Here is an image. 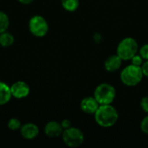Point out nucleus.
Listing matches in <instances>:
<instances>
[{
	"instance_id": "obj_6",
	"label": "nucleus",
	"mask_w": 148,
	"mask_h": 148,
	"mask_svg": "<svg viewBox=\"0 0 148 148\" xmlns=\"http://www.w3.org/2000/svg\"><path fill=\"white\" fill-rule=\"evenodd\" d=\"M49 23L47 20L40 16H33L29 21V30L36 37H43L49 32Z\"/></svg>"
},
{
	"instance_id": "obj_20",
	"label": "nucleus",
	"mask_w": 148,
	"mask_h": 148,
	"mask_svg": "<svg viewBox=\"0 0 148 148\" xmlns=\"http://www.w3.org/2000/svg\"><path fill=\"white\" fill-rule=\"evenodd\" d=\"M140 108L145 113L148 114V96H145V97H143L141 99V101H140Z\"/></svg>"
},
{
	"instance_id": "obj_8",
	"label": "nucleus",
	"mask_w": 148,
	"mask_h": 148,
	"mask_svg": "<svg viewBox=\"0 0 148 148\" xmlns=\"http://www.w3.org/2000/svg\"><path fill=\"white\" fill-rule=\"evenodd\" d=\"M100 107V104L96 101V99L94 96H88L82 100L80 103L81 110L86 114H95L98 108Z\"/></svg>"
},
{
	"instance_id": "obj_1",
	"label": "nucleus",
	"mask_w": 148,
	"mask_h": 148,
	"mask_svg": "<svg viewBox=\"0 0 148 148\" xmlns=\"http://www.w3.org/2000/svg\"><path fill=\"white\" fill-rule=\"evenodd\" d=\"M94 116L95 122L100 127L108 128L115 125L119 119V113L111 104L100 105Z\"/></svg>"
},
{
	"instance_id": "obj_23",
	"label": "nucleus",
	"mask_w": 148,
	"mask_h": 148,
	"mask_svg": "<svg viewBox=\"0 0 148 148\" xmlns=\"http://www.w3.org/2000/svg\"><path fill=\"white\" fill-rule=\"evenodd\" d=\"M22 4H29L34 2V0H17Z\"/></svg>"
},
{
	"instance_id": "obj_10",
	"label": "nucleus",
	"mask_w": 148,
	"mask_h": 148,
	"mask_svg": "<svg viewBox=\"0 0 148 148\" xmlns=\"http://www.w3.org/2000/svg\"><path fill=\"white\" fill-rule=\"evenodd\" d=\"M20 134L25 140H34L39 134V127L34 123L23 124L20 128Z\"/></svg>"
},
{
	"instance_id": "obj_4",
	"label": "nucleus",
	"mask_w": 148,
	"mask_h": 148,
	"mask_svg": "<svg viewBox=\"0 0 148 148\" xmlns=\"http://www.w3.org/2000/svg\"><path fill=\"white\" fill-rule=\"evenodd\" d=\"M94 97L100 105L112 104L116 97V89L109 83H101L95 89Z\"/></svg>"
},
{
	"instance_id": "obj_18",
	"label": "nucleus",
	"mask_w": 148,
	"mask_h": 148,
	"mask_svg": "<svg viewBox=\"0 0 148 148\" xmlns=\"http://www.w3.org/2000/svg\"><path fill=\"white\" fill-rule=\"evenodd\" d=\"M143 60H144V59L140 56V54H136V55L131 59L132 64H134V65H135V66H140V67H141V65L143 64Z\"/></svg>"
},
{
	"instance_id": "obj_19",
	"label": "nucleus",
	"mask_w": 148,
	"mask_h": 148,
	"mask_svg": "<svg viewBox=\"0 0 148 148\" xmlns=\"http://www.w3.org/2000/svg\"><path fill=\"white\" fill-rule=\"evenodd\" d=\"M140 129L141 131L145 134L148 135V114L146 117L143 118V120L141 121V123H140Z\"/></svg>"
},
{
	"instance_id": "obj_17",
	"label": "nucleus",
	"mask_w": 148,
	"mask_h": 148,
	"mask_svg": "<svg viewBox=\"0 0 148 148\" xmlns=\"http://www.w3.org/2000/svg\"><path fill=\"white\" fill-rule=\"evenodd\" d=\"M139 54L140 55V56L147 61L148 60V43L147 44H144L143 46H141V48L139 49Z\"/></svg>"
},
{
	"instance_id": "obj_9",
	"label": "nucleus",
	"mask_w": 148,
	"mask_h": 148,
	"mask_svg": "<svg viewBox=\"0 0 148 148\" xmlns=\"http://www.w3.org/2000/svg\"><path fill=\"white\" fill-rule=\"evenodd\" d=\"M63 130L64 129L62 128L61 122L51 121L45 125L44 134H46V136L49 138H58L62 136Z\"/></svg>"
},
{
	"instance_id": "obj_5",
	"label": "nucleus",
	"mask_w": 148,
	"mask_h": 148,
	"mask_svg": "<svg viewBox=\"0 0 148 148\" xmlns=\"http://www.w3.org/2000/svg\"><path fill=\"white\" fill-rule=\"evenodd\" d=\"M62 139L63 143L71 148H75L81 147L85 140V136L83 132L74 127H70L67 129L63 130L62 134Z\"/></svg>"
},
{
	"instance_id": "obj_15",
	"label": "nucleus",
	"mask_w": 148,
	"mask_h": 148,
	"mask_svg": "<svg viewBox=\"0 0 148 148\" xmlns=\"http://www.w3.org/2000/svg\"><path fill=\"white\" fill-rule=\"evenodd\" d=\"M9 26H10V19L8 15L5 12L0 10V34L4 31H7Z\"/></svg>"
},
{
	"instance_id": "obj_7",
	"label": "nucleus",
	"mask_w": 148,
	"mask_h": 148,
	"mask_svg": "<svg viewBox=\"0 0 148 148\" xmlns=\"http://www.w3.org/2000/svg\"><path fill=\"white\" fill-rule=\"evenodd\" d=\"M12 97L16 99L26 98L30 93V88L28 83L23 81H17L10 86Z\"/></svg>"
},
{
	"instance_id": "obj_21",
	"label": "nucleus",
	"mask_w": 148,
	"mask_h": 148,
	"mask_svg": "<svg viewBox=\"0 0 148 148\" xmlns=\"http://www.w3.org/2000/svg\"><path fill=\"white\" fill-rule=\"evenodd\" d=\"M141 69H142L143 75L148 78V60L143 62V64L141 65Z\"/></svg>"
},
{
	"instance_id": "obj_11",
	"label": "nucleus",
	"mask_w": 148,
	"mask_h": 148,
	"mask_svg": "<svg viewBox=\"0 0 148 148\" xmlns=\"http://www.w3.org/2000/svg\"><path fill=\"white\" fill-rule=\"evenodd\" d=\"M121 64H122V59L116 54V55L110 56L105 61L104 68L107 71L112 73L120 69V68L121 67Z\"/></svg>"
},
{
	"instance_id": "obj_12",
	"label": "nucleus",
	"mask_w": 148,
	"mask_h": 148,
	"mask_svg": "<svg viewBox=\"0 0 148 148\" xmlns=\"http://www.w3.org/2000/svg\"><path fill=\"white\" fill-rule=\"evenodd\" d=\"M12 98L10 86L3 82H0V106L7 104Z\"/></svg>"
},
{
	"instance_id": "obj_22",
	"label": "nucleus",
	"mask_w": 148,
	"mask_h": 148,
	"mask_svg": "<svg viewBox=\"0 0 148 148\" xmlns=\"http://www.w3.org/2000/svg\"><path fill=\"white\" fill-rule=\"evenodd\" d=\"M61 124H62V128H63V129H67V128H69V127H72L70 121H69V120H68V119H65V120L62 121Z\"/></svg>"
},
{
	"instance_id": "obj_13",
	"label": "nucleus",
	"mask_w": 148,
	"mask_h": 148,
	"mask_svg": "<svg viewBox=\"0 0 148 148\" xmlns=\"http://www.w3.org/2000/svg\"><path fill=\"white\" fill-rule=\"evenodd\" d=\"M15 42V38L12 34L4 31L0 34V46L3 48H9L12 46Z\"/></svg>"
},
{
	"instance_id": "obj_16",
	"label": "nucleus",
	"mask_w": 148,
	"mask_h": 148,
	"mask_svg": "<svg viewBox=\"0 0 148 148\" xmlns=\"http://www.w3.org/2000/svg\"><path fill=\"white\" fill-rule=\"evenodd\" d=\"M7 127L11 131H17V130H20L22 127V123L20 120H18L17 118H11L8 121Z\"/></svg>"
},
{
	"instance_id": "obj_14",
	"label": "nucleus",
	"mask_w": 148,
	"mask_h": 148,
	"mask_svg": "<svg viewBox=\"0 0 148 148\" xmlns=\"http://www.w3.org/2000/svg\"><path fill=\"white\" fill-rule=\"evenodd\" d=\"M62 8L69 12L75 11L79 7V0H61Z\"/></svg>"
},
{
	"instance_id": "obj_2",
	"label": "nucleus",
	"mask_w": 148,
	"mask_h": 148,
	"mask_svg": "<svg viewBox=\"0 0 148 148\" xmlns=\"http://www.w3.org/2000/svg\"><path fill=\"white\" fill-rule=\"evenodd\" d=\"M144 75L142 73L141 67L135 66L134 64L128 65L124 68L121 72V81L127 87L137 86L143 79Z\"/></svg>"
},
{
	"instance_id": "obj_3",
	"label": "nucleus",
	"mask_w": 148,
	"mask_h": 148,
	"mask_svg": "<svg viewBox=\"0 0 148 148\" xmlns=\"http://www.w3.org/2000/svg\"><path fill=\"white\" fill-rule=\"evenodd\" d=\"M139 52V45L137 41L133 37H126L122 39L116 49V54L122 61L131 60Z\"/></svg>"
}]
</instances>
